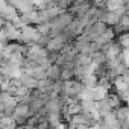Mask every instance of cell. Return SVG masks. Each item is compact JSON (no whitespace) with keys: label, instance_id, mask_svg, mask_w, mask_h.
<instances>
[{"label":"cell","instance_id":"1","mask_svg":"<svg viewBox=\"0 0 129 129\" xmlns=\"http://www.w3.org/2000/svg\"><path fill=\"white\" fill-rule=\"evenodd\" d=\"M32 114H34V112H32L29 103H18V105L15 106V109H14V112H12V117L17 120V123H18V129L24 127L26 121L29 120V117H30Z\"/></svg>","mask_w":129,"mask_h":129},{"label":"cell","instance_id":"2","mask_svg":"<svg viewBox=\"0 0 129 129\" xmlns=\"http://www.w3.org/2000/svg\"><path fill=\"white\" fill-rule=\"evenodd\" d=\"M70 40L64 35V32L62 34H59V35H56V37H52L50 40H49V43H47V50L50 52V53H58V52H61L62 49H64V46H66L67 43H69Z\"/></svg>","mask_w":129,"mask_h":129},{"label":"cell","instance_id":"3","mask_svg":"<svg viewBox=\"0 0 129 129\" xmlns=\"http://www.w3.org/2000/svg\"><path fill=\"white\" fill-rule=\"evenodd\" d=\"M64 81V79H62ZM85 88V85L82 84V81H73V79H67L64 81V87H62V93H66L69 96H79V93Z\"/></svg>","mask_w":129,"mask_h":129},{"label":"cell","instance_id":"4","mask_svg":"<svg viewBox=\"0 0 129 129\" xmlns=\"http://www.w3.org/2000/svg\"><path fill=\"white\" fill-rule=\"evenodd\" d=\"M106 27H108V24H106L105 21H100V20H99V21L93 23L91 26H88V27L85 29V32H84V34H85V35H88L91 41H96V40H97V38H99L105 30H106Z\"/></svg>","mask_w":129,"mask_h":129},{"label":"cell","instance_id":"5","mask_svg":"<svg viewBox=\"0 0 129 129\" xmlns=\"http://www.w3.org/2000/svg\"><path fill=\"white\" fill-rule=\"evenodd\" d=\"M102 126L103 127H120L121 126V121L118 120L115 111H111V112L102 115Z\"/></svg>","mask_w":129,"mask_h":129},{"label":"cell","instance_id":"6","mask_svg":"<svg viewBox=\"0 0 129 129\" xmlns=\"http://www.w3.org/2000/svg\"><path fill=\"white\" fill-rule=\"evenodd\" d=\"M9 3L12 6H15L20 14H24V12L35 9V5H34L32 0H9Z\"/></svg>","mask_w":129,"mask_h":129},{"label":"cell","instance_id":"7","mask_svg":"<svg viewBox=\"0 0 129 129\" xmlns=\"http://www.w3.org/2000/svg\"><path fill=\"white\" fill-rule=\"evenodd\" d=\"M121 18H123V17H121L117 11H109V9H106V12H105L103 18H102V21H105L108 26L114 27V26H117V24L121 21Z\"/></svg>","mask_w":129,"mask_h":129},{"label":"cell","instance_id":"8","mask_svg":"<svg viewBox=\"0 0 129 129\" xmlns=\"http://www.w3.org/2000/svg\"><path fill=\"white\" fill-rule=\"evenodd\" d=\"M21 20L26 23V24H38L40 23V9H32L29 12H24L21 14Z\"/></svg>","mask_w":129,"mask_h":129},{"label":"cell","instance_id":"9","mask_svg":"<svg viewBox=\"0 0 129 129\" xmlns=\"http://www.w3.org/2000/svg\"><path fill=\"white\" fill-rule=\"evenodd\" d=\"M0 129H18V123L12 115H2V118H0Z\"/></svg>","mask_w":129,"mask_h":129},{"label":"cell","instance_id":"10","mask_svg":"<svg viewBox=\"0 0 129 129\" xmlns=\"http://www.w3.org/2000/svg\"><path fill=\"white\" fill-rule=\"evenodd\" d=\"M114 37H115V30L111 27V26H108L106 27V30L96 40V41H99L100 44H102V47H103V44H106V43H111V41H114Z\"/></svg>","mask_w":129,"mask_h":129},{"label":"cell","instance_id":"11","mask_svg":"<svg viewBox=\"0 0 129 129\" xmlns=\"http://www.w3.org/2000/svg\"><path fill=\"white\" fill-rule=\"evenodd\" d=\"M81 81H82V84H84L87 88H94V87H97V85H99V76H97L96 73L85 75Z\"/></svg>","mask_w":129,"mask_h":129},{"label":"cell","instance_id":"12","mask_svg":"<svg viewBox=\"0 0 129 129\" xmlns=\"http://www.w3.org/2000/svg\"><path fill=\"white\" fill-rule=\"evenodd\" d=\"M61 73H62V67L58 66V64H52V66L47 69V78L52 79V81L61 79Z\"/></svg>","mask_w":129,"mask_h":129},{"label":"cell","instance_id":"13","mask_svg":"<svg viewBox=\"0 0 129 129\" xmlns=\"http://www.w3.org/2000/svg\"><path fill=\"white\" fill-rule=\"evenodd\" d=\"M91 91H93V99L94 100H102V99H105L108 94H109V90L108 88H105L103 85H97V87H94V88H91Z\"/></svg>","mask_w":129,"mask_h":129},{"label":"cell","instance_id":"14","mask_svg":"<svg viewBox=\"0 0 129 129\" xmlns=\"http://www.w3.org/2000/svg\"><path fill=\"white\" fill-rule=\"evenodd\" d=\"M91 59H93V62H96V64H99V66H103V64H106V53L103 52V50H97V52H93L91 53Z\"/></svg>","mask_w":129,"mask_h":129},{"label":"cell","instance_id":"15","mask_svg":"<svg viewBox=\"0 0 129 129\" xmlns=\"http://www.w3.org/2000/svg\"><path fill=\"white\" fill-rule=\"evenodd\" d=\"M37 29L41 35H49L50 37V30H52V24L50 21H44V23H38L37 24Z\"/></svg>","mask_w":129,"mask_h":129},{"label":"cell","instance_id":"16","mask_svg":"<svg viewBox=\"0 0 129 129\" xmlns=\"http://www.w3.org/2000/svg\"><path fill=\"white\" fill-rule=\"evenodd\" d=\"M118 41H120V44L123 47H129V30L124 32V34H121L120 38H118Z\"/></svg>","mask_w":129,"mask_h":129},{"label":"cell","instance_id":"17","mask_svg":"<svg viewBox=\"0 0 129 129\" xmlns=\"http://www.w3.org/2000/svg\"><path fill=\"white\" fill-rule=\"evenodd\" d=\"M121 58H123V62L126 64V67H129V47H123Z\"/></svg>","mask_w":129,"mask_h":129},{"label":"cell","instance_id":"18","mask_svg":"<svg viewBox=\"0 0 129 129\" xmlns=\"http://www.w3.org/2000/svg\"><path fill=\"white\" fill-rule=\"evenodd\" d=\"M123 78H124V79L129 82V67H127V69H126V72L123 73Z\"/></svg>","mask_w":129,"mask_h":129}]
</instances>
